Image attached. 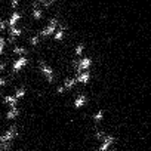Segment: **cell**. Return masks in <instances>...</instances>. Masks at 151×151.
Returning <instances> with one entry per match:
<instances>
[{"instance_id": "cell-9", "label": "cell", "mask_w": 151, "mask_h": 151, "mask_svg": "<svg viewBox=\"0 0 151 151\" xmlns=\"http://www.w3.org/2000/svg\"><path fill=\"white\" fill-rule=\"evenodd\" d=\"M34 2H37L45 11L46 9H49V8H52L53 5H56V2L58 0H34Z\"/></svg>"}, {"instance_id": "cell-3", "label": "cell", "mask_w": 151, "mask_h": 151, "mask_svg": "<svg viewBox=\"0 0 151 151\" xmlns=\"http://www.w3.org/2000/svg\"><path fill=\"white\" fill-rule=\"evenodd\" d=\"M70 68L74 73H85V71H93L95 68V58L89 53L83 55L82 58H77V59H71L70 61Z\"/></svg>"}, {"instance_id": "cell-4", "label": "cell", "mask_w": 151, "mask_h": 151, "mask_svg": "<svg viewBox=\"0 0 151 151\" xmlns=\"http://www.w3.org/2000/svg\"><path fill=\"white\" fill-rule=\"evenodd\" d=\"M2 18L6 19L8 28H15V27H19L21 22L24 21V12H22L21 9H18V11H11L8 15H5V17H2Z\"/></svg>"}, {"instance_id": "cell-1", "label": "cell", "mask_w": 151, "mask_h": 151, "mask_svg": "<svg viewBox=\"0 0 151 151\" xmlns=\"http://www.w3.org/2000/svg\"><path fill=\"white\" fill-rule=\"evenodd\" d=\"M19 138V127L17 123H8L0 132V151H9Z\"/></svg>"}, {"instance_id": "cell-8", "label": "cell", "mask_w": 151, "mask_h": 151, "mask_svg": "<svg viewBox=\"0 0 151 151\" xmlns=\"http://www.w3.org/2000/svg\"><path fill=\"white\" fill-rule=\"evenodd\" d=\"M9 52V42L6 34H0V55H6Z\"/></svg>"}, {"instance_id": "cell-5", "label": "cell", "mask_w": 151, "mask_h": 151, "mask_svg": "<svg viewBox=\"0 0 151 151\" xmlns=\"http://www.w3.org/2000/svg\"><path fill=\"white\" fill-rule=\"evenodd\" d=\"M59 83H61V85H62V88L65 89L67 95H73V93H74V91L79 88V83H77V80H76L74 74L64 76V77L61 79V82H59Z\"/></svg>"}, {"instance_id": "cell-2", "label": "cell", "mask_w": 151, "mask_h": 151, "mask_svg": "<svg viewBox=\"0 0 151 151\" xmlns=\"http://www.w3.org/2000/svg\"><path fill=\"white\" fill-rule=\"evenodd\" d=\"M30 65L34 67V68L37 70V73L42 76L43 80H45L47 85L56 86V85L59 83L58 71H56V68H55L52 64H49V62H46V61H39V62H36V64H30Z\"/></svg>"}, {"instance_id": "cell-6", "label": "cell", "mask_w": 151, "mask_h": 151, "mask_svg": "<svg viewBox=\"0 0 151 151\" xmlns=\"http://www.w3.org/2000/svg\"><path fill=\"white\" fill-rule=\"evenodd\" d=\"M74 77H76V80H77V83H79V88L77 89H83V88H88L92 83V80H93V71L74 73ZM77 89H76V91H77Z\"/></svg>"}, {"instance_id": "cell-10", "label": "cell", "mask_w": 151, "mask_h": 151, "mask_svg": "<svg viewBox=\"0 0 151 151\" xmlns=\"http://www.w3.org/2000/svg\"><path fill=\"white\" fill-rule=\"evenodd\" d=\"M110 151H117V150H116V148H111V150H110Z\"/></svg>"}, {"instance_id": "cell-7", "label": "cell", "mask_w": 151, "mask_h": 151, "mask_svg": "<svg viewBox=\"0 0 151 151\" xmlns=\"http://www.w3.org/2000/svg\"><path fill=\"white\" fill-rule=\"evenodd\" d=\"M88 52V47L83 42H77V43H74L73 47H71V56L74 59H77V58H82L83 55H86Z\"/></svg>"}]
</instances>
